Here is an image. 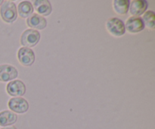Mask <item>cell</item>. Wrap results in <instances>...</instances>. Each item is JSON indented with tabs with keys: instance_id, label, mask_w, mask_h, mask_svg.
Here are the masks:
<instances>
[{
	"instance_id": "9c48e42d",
	"label": "cell",
	"mask_w": 155,
	"mask_h": 129,
	"mask_svg": "<svg viewBox=\"0 0 155 129\" xmlns=\"http://www.w3.org/2000/svg\"><path fill=\"white\" fill-rule=\"evenodd\" d=\"M27 24L30 28H33V30H43L46 27L47 21L44 17L34 13L27 18Z\"/></svg>"
},
{
	"instance_id": "8992f818",
	"label": "cell",
	"mask_w": 155,
	"mask_h": 129,
	"mask_svg": "<svg viewBox=\"0 0 155 129\" xmlns=\"http://www.w3.org/2000/svg\"><path fill=\"white\" fill-rule=\"evenodd\" d=\"M18 71L15 67L8 64L0 65V81L8 82L16 78Z\"/></svg>"
},
{
	"instance_id": "52a82bcc",
	"label": "cell",
	"mask_w": 155,
	"mask_h": 129,
	"mask_svg": "<svg viewBox=\"0 0 155 129\" xmlns=\"http://www.w3.org/2000/svg\"><path fill=\"white\" fill-rule=\"evenodd\" d=\"M6 90L10 96L18 97L25 94L26 86L24 82L20 80H12L7 84Z\"/></svg>"
},
{
	"instance_id": "7a4b0ae2",
	"label": "cell",
	"mask_w": 155,
	"mask_h": 129,
	"mask_svg": "<svg viewBox=\"0 0 155 129\" xmlns=\"http://www.w3.org/2000/svg\"><path fill=\"white\" fill-rule=\"evenodd\" d=\"M106 28L110 34L117 37L122 36L126 33L125 24L118 18H109L106 22Z\"/></svg>"
},
{
	"instance_id": "7c38bea8",
	"label": "cell",
	"mask_w": 155,
	"mask_h": 129,
	"mask_svg": "<svg viewBox=\"0 0 155 129\" xmlns=\"http://www.w3.org/2000/svg\"><path fill=\"white\" fill-rule=\"evenodd\" d=\"M18 121V116L12 111L4 110L0 112V126L8 127L12 126Z\"/></svg>"
},
{
	"instance_id": "9a60e30c",
	"label": "cell",
	"mask_w": 155,
	"mask_h": 129,
	"mask_svg": "<svg viewBox=\"0 0 155 129\" xmlns=\"http://www.w3.org/2000/svg\"><path fill=\"white\" fill-rule=\"evenodd\" d=\"M155 13L153 11H148L145 12L143 15V21L145 26L146 25L147 27L149 28L154 29L155 27Z\"/></svg>"
},
{
	"instance_id": "ba28073f",
	"label": "cell",
	"mask_w": 155,
	"mask_h": 129,
	"mask_svg": "<svg viewBox=\"0 0 155 129\" xmlns=\"http://www.w3.org/2000/svg\"><path fill=\"white\" fill-rule=\"evenodd\" d=\"M126 30H128L130 33H136L142 31L145 29L142 18L140 17H130L126 22Z\"/></svg>"
},
{
	"instance_id": "8fae6325",
	"label": "cell",
	"mask_w": 155,
	"mask_h": 129,
	"mask_svg": "<svg viewBox=\"0 0 155 129\" xmlns=\"http://www.w3.org/2000/svg\"><path fill=\"white\" fill-rule=\"evenodd\" d=\"M35 10L41 16H48L52 12V7L48 0H35L33 2Z\"/></svg>"
},
{
	"instance_id": "277c9868",
	"label": "cell",
	"mask_w": 155,
	"mask_h": 129,
	"mask_svg": "<svg viewBox=\"0 0 155 129\" xmlns=\"http://www.w3.org/2000/svg\"><path fill=\"white\" fill-rule=\"evenodd\" d=\"M8 106L14 113H25L29 109V103L23 97H14L9 100Z\"/></svg>"
},
{
	"instance_id": "5bb4252c",
	"label": "cell",
	"mask_w": 155,
	"mask_h": 129,
	"mask_svg": "<svg viewBox=\"0 0 155 129\" xmlns=\"http://www.w3.org/2000/svg\"><path fill=\"white\" fill-rule=\"evenodd\" d=\"M130 3L129 0H115L113 2V8L118 15H127L129 12Z\"/></svg>"
},
{
	"instance_id": "30bf717a",
	"label": "cell",
	"mask_w": 155,
	"mask_h": 129,
	"mask_svg": "<svg viewBox=\"0 0 155 129\" xmlns=\"http://www.w3.org/2000/svg\"><path fill=\"white\" fill-rule=\"evenodd\" d=\"M148 2L145 0H133L130 3L129 11L133 17H139L143 15L148 8Z\"/></svg>"
},
{
	"instance_id": "5b68a950",
	"label": "cell",
	"mask_w": 155,
	"mask_h": 129,
	"mask_svg": "<svg viewBox=\"0 0 155 129\" xmlns=\"http://www.w3.org/2000/svg\"><path fill=\"white\" fill-rule=\"evenodd\" d=\"M18 59L24 66H31L35 62V54L30 48L21 47L18 52Z\"/></svg>"
},
{
	"instance_id": "6da1fadb",
	"label": "cell",
	"mask_w": 155,
	"mask_h": 129,
	"mask_svg": "<svg viewBox=\"0 0 155 129\" xmlns=\"http://www.w3.org/2000/svg\"><path fill=\"white\" fill-rule=\"evenodd\" d=\"M0 15L5 22L13 23L18 18L16 5L12 1H5L0 8Z\"/></svg>"
},
{
	"instance_id": "2e32d148",
	"label": "cell",
	"mask_w": 155,
	"mask_h": 129,
	"mask_svg": "<svg viewBox=\"0 0 155 129\" xmlns=\"http://www.w3.org/2000/svg\"><path fill=\"white\" fill-rule=\"evenodd\" d=\"M1 129H17V127L15 126H8V127H2Z\"/></svg>"
},
{
	"instance_id": "e0dca14e",
	"label": "cell",
	"mask_w": 155,
	"mask_h": 129,
	"mask_svg": "<svg viewBox=\"0 0 155 129\" xmlns=\"http://www.w3.org/2000/svg\"><path fill=\"white\" fill-rule=\"evenodd\" d=\"M3 2H4V1H2V0H0V5H2Z\"/></svg>"
},
{
	"instance_id": "3957f363",
	"label": "cell",
	"mask_w": 155,
	"mask_h": 129,
	"mask_svg": "<svg viewBox=\"0 0 155 129\" xmlns=\"http://www.w3.org/2000/svg\"><path fill=\"white\" fill-rule=\"evenodd\" d=\"M39 32L33 29H27L23 32L21 36V44L24 47H33L40 40Z\"/></svg>"
},
{
	"instance_id": "4fadbf2b",
	"label": "cell",
	"mask_w": 155,
	"mask_h": 129,
	"mask_svg": "<svg viewBox=\"0 0 155 129\" xmlns=\"http://www.w3.org/2000/svg\"><path fill=\"white\" fill-rule=\"evenodd\" d=\"M17 11L21 18H27L33 14V6L30 2L23 1L19 3Z\"/></svg>"
}]
</instances>
